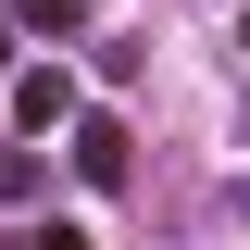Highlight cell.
Segmentation results:
<instances>
[{
  "label": "cell",
  "instance_id": "5",
  "mask_svg": "<svg viewBox=\"0 0 250 250\" xmlns=\"http://www.w3.org/2000/svg\"><path fill=\"white\" fill-rule=\"evenodd\" d=\"M238 50H250V25H238Z\"/></svg>",
  "mask_w": 250,
  "mask_h": 250
},
{
  "label": "cell",
  "instance_id": "4",
  "mask_svg": "<svg viewBox=\"0 0 250 250\" xmlns=\"http://www.w3.org/2000/svg\"><path fill=\"white\" fill-rule=\"evenodd\" d=\"M0 62H13V38H0Z\"/></svg>",
  "mask_w": 250,
  "mask_h": 250
},
{
  "label": "cell",
  "instance_id": "1",
  "mask_svg": "<svg viewBox=\"0 0 250 250\" xmlns=\"http://www.w3.org/2000/svg\"><path fill=\"white\" fill-rule=\"evenodd\" d=\"M13 125H25V138H50V125H75V75H62V62H38V75H13Z\"/></svg>",
  "mask_w": 250,
  "mask_h": 250
},
{
  "label": "cell",
  "instance_id": "2",
  "mask_svg": "<svg viewBox=\"0 0 250 250\" xmlns=\"http://www.w3.org/2000/svg\"><path fill=\"white\" fill-rule=\"evenodd\" d=\"M75 175H88V188H113V175H125V125H113V113L75 125Z\"/></svg>",
  "mask_w": 250,
  "mask_h": 250
},
{
  "label": "cell",
  "instance_id": "3",
  "mask_svg": "<svg viewBox=\"0 0 250 250\" xmlns=\"http://www.w3.org/2000/svg\"><path fill=\"white\" fill-rule=\"evenodd\" d=\"M38 250H88V238H75V225H50V238H38Z\"/></svg>",
  "mask_w": 250,
  "mask_h": 250
}]
</instances>
